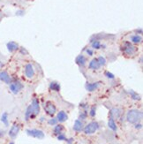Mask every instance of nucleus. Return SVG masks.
Here are the masks:
<instances>
[{"instance_id": "obj_1", "label": "nucleus", "mask_w": 143, "mask_h": 144, "mask_svg": "<svg viewBox=\"0 0 143 144\" xmlns=\"http://www.w3.org/2000/svg\"><path fill=\"white\" fill-rule=\"evenodd\" d=\"M127 121L131 124H136L142 118V112L138 110H130L126 115Z\"/></svg>"}, {"instance_id": "obj_2", "label": "nucleus", "mask_w": 143, "mask_h": 144, "mask_svg": "<svg viewBox=\"0 0 143 144\" xmlns=\"http://www.w3.org/2000/svg\"><path fill=\"white\" fill-rule=\"evenodd\" d=\"M99 128V124L95 121H93V122H90L89 124H88L86 125V127L84 128V132L86 134H93L94 133H95Z\"/></svg>"}, {"instance_id": "obj_3", "label": "nucleus", "mask_w": 143, "mask_h": 144, "mask_svg": "<svg viewBox=\"0 0 143 144\" xmlns=\"http://www.w3.org/2000/svg\"><path fill=\"white\" fill-rule=\"evenodd\" d=\"M27 133L29 136L37 138V139H43L45 136L44 133L41 130H38V129H28L27 130Z\"/></svg>"}, {"instance_id": "obj_4", "label": "nucleus", "mask_w": 143, "mask_h": 144, "mask_svg": "<svg viewBox=\"0 0 143 144\" xmlns=\"http://www.w3.org/2000/svg\"><path fill=\"white\" fill-rule=\"evenodd\" d=\"M44 110H45V112H46L48 115H49V116H53V115L56 113L57 109H56V106L53 103L47 102L46 104H45Z\"/></svg>"}, {"instance_id": "obj_5", "label": "nucleus", "mask_w": 143, "mask_h": 144, "mask_svg": "<svg viewBox=\"0 0 143 144\" xmlns=\"http://www.w3.org/2000/svg\"><path fill=\"white\" fill-rule=\"evenodd\" d=\"M22 88H23L22 84L19 81H15V82H13V83H10V90H11L13 94H18Z\"/></svg>"}, {"instance_id": "obj_6", "label": "nucleus", "mask_w": 143, "mask_h": 144, "mask_svg": "<svg viewBox=\"0 0 143 144\" xmlns=\"http://www.w3.org/2000/svg\"><path fill=\"white\" fill-rule=\"evenodd\" d=\"M25 74H26V76L28 78H29V79H31V78L35 75V70H34L33 65L28 64V65H26V67H25Z\"/></svg>"}, {"instance_id": "obj_7", "label": "nucleus", "mask_w": 143, "mask_h": 144, "mask_svg": "<svg viewBox=\"0 0 143 144\" xmlns=\"http://www.w3.org/2000/svg\"><path fill=\"white\" fill-rule=\"evenodd\" d=\"M19 132H20V125L18 124H14L9 131V136L12 138V139H14L18 135Z\"/></svg>"}, {"instance_id": "obj_8", "label": "nucleus", "mask_w": 143, "mask_h": 144, "mask_svg": "<svg viewBox=\"0 0 143 144\" xmlns=\"http://www.w3.org/2000/svg\"><path fill=\"white\" fill-rule=\"evenodd\" d=\"M136 52V48L132 45L129 43H125V53L127 55H133L134 53Z\"/></svg>"}, {"instance_id": "obj_9", "label": "nucleus", "mask_w": 143, "mask_h": 144, "mask_svg": "<svg viewBox=\"0 0 143 144\" xmlns=\"http://www.w3.org/2000/svg\"><path fill=\"white\" fill-rule=\"evenodd\" d=\"M0 81L5 82L6 84H10L11 83V77L8 74L7 72H0Z\"/></svg>"}, {"instance_id": "obj_10", "label": "nucleus", "mask_w": 143, "mask_h": 144, "mask_svg": "<svg viewBox=\"0 0 143 144\" xmlns=\"http://www.w3.org/2000/svg\"><path fill=\"white\" fill-rule=\"evenodd\" d=\"M31 106L33 108V111H34V115L35 117L40 112V106H39V103L37 99H34L32 101V104H31Z\"/></svg>"}, {"instance_id": "obj_11", "label": "nucleus", "mask_w": 143, "mask_h": 144, "mask_svg": "<svg viewBox=\"0 0 143 144\" xmlns=\"http://www.w3.org/2000/svg\"><path fill=\"white\" fill-rule=\"evenodd\" d=\"M67 119H68V116L65 112L61 111V112H59L58 113H57V121L63 123L67 120Z\"/></svg>"}, {"instance_id": "obj_12", "label": "nucleus", "mask_w": 143, "mask_h": 144, "mask_svg": "<svg viewBox=\"0 0 143 144\" xmlns=\"http://www.w3.org/2000/svg\"><path fill=\"white\" fill-rule=\"evenodd\" d=\"M6 47H7V50L10 52H14V51H16L19 49V45L15 42H9L6 44Z\"/></svg>"}, {"instance_id": "obj_13", "label": "nucleus", "mask_w": 143, "mask_h": 144, "mask_svg": "<svg viewBox=\"0 0 143 144\" xmlns=\"http://www.w3.org/2000/svg\"><path fill=\"white\" fill-rule=\"evenodd\" d=\"M99 87V82H95V83H87L86 84V89L88 91H94Z\"/></svg>"}, {"instance_id": "obj_14", "label": "nucleus", "mask_w": 143, "mask_h": 144, "mask_svg": "<svg viewBox=\"0 0 143 144\" xmlns=\"http://www.w3.org/2000/svg\"><path fill=\"white\" fill-rule=\"evenodd\" d=\"M82 128H83V124H82L81 121H80V119L75 120V122H74V125H73V130L76 131V132H80L82 130Z\"/></svg>"}, {"instance_id": "obj_15", "label": "nucleus", "mask_w": 143, "mask_h": 144, "mask_svg": "<svg viewBox=\"0 0 143 144\" xmlns=\"http://www.w3.org/2000/svg\"><path fill=\"white\" fill-rule=\"evenodd\" d=\"M86 58H85V57L83 55H80V56L77 57V58H76L75 62L77 65H79L80 66H84L85 64H86Z\"/></svg>"}, {"instance_id": "obj_16", "label": "nucleus", "mask_w": 143, "mask_h": 144, "mask_svg": "<svg viewBox=\"0 0 143 144\" xmlns=\"http://www.w3.org/2000/svg\"><path fill=\"white\" fill-rule=\"evenodd\" d=\"M101 65H99L98 60H97L96 58H95V59H93V60L90 61V63H89V68L90 69L96 70V69H99V67Z\"/></svg>"}, {"instance_id": "obj_17", "label": "nucleus", "mask_w": 143, "mask_h": 144, "mask_svg": "<svg viewBox=\"0 0 143 144\" xmlns=\"http://www.w3.org/2000/svg\"><path fill=\"white\" fill-rule=\"evenodd\" d=\"M108 125H109V127L113 131H117V125H116L115 121H114L113 118H111L109 119V122H108Z\"/></svg>"}, {"instance_id": "obj_18", "label": "nucleus", "mask_w": 143, "mask_h": 144, "mask_svg": "<svg viewBox=\"0 0 143 144\" xmlns=\"http://www.w3.org/2000/svg\"><path fill=\"white\" fill-rule=\"evenodd\" d=\"M49 88H51V90H55V91H59L60 90V85L57 82H51V85H49Z\"/></svg>"}, {"instance_id": "obj_19", "label": "nucleus", "mask_w": 143, "mask_h": 144, "mask_svg": "<svg viewBox=\"0 0 143 144\" xmlns=\"http://www.w3.org/2000/svg\"><path fill=\"white\" fill-rule=\"evenodd\" d=\"M120 116V111L117 108H114L111 111V117L112 118H119Z\"/></svg>"}, {"instance_id": "obj_20", "label": "nucleus", "mask_w": 143, "mask_h": 144, "mask_svg": "<svg viewBox=\"0 0 143 144\" xmlns=\"http://www.w3.org/2000/svg\"><path fill=\"white\" fill-rule=\"evenodd\" d=\"M63 130V126L61 125H56L55 128H54V133L56 135H58L61 133V131Z\"/></svg>"}, {"instance_id": "obj_21", "label": "nucleus", "mask_w": 143, "mask_h": 144, "mask_svg": "<svg viewBox=\"0 0 143 144\" xmlns=\"http://www.w3.org/2000/svg\"><path fill=\"white\" fill-rule=\"evenodd\" d=\"M131 40L134 44H139V43L141 42L142 38H141V36H132L131 37Z\"/></svg>"}, {"instance_id": "obj_22", "label": "nucleus", "mask_w": 143, "mask_h": 144, "mask_svg": "<svg viewBox=\"0 0 143 144\" xmlns=\"http://www.w3.org/2000/svg\"><path fill=\"white\" fill-rule=\"evenodd\" d=\"M1 121L5 125H8V124H9V123H8V114L6 112L3 113V115H2V117H1Z\"/></svg>"}, {"instance_id": "obj_23", "label": "nucleus", "mask_w": 143, "mask_h": 144, "mask_svg": "<svg viewBox=\"0 0 143 144\" xmlns=\"http://www.w3.org/2000/svg\"><path fill=\"white\" fill-rule=\"evenodd\" d=\"M97 60H98V63L100 65H104L105 64H106V59L103 57H99L98 58H97Z\"/></svg>"}, {"instance_id": "obj_24", "label": "nucleus", "mask_w": 143, "mask_h": 144, "mask_svg": "<svg viewBox=\"0 0 143 144\" xmlns=\"http://www.w3.org/2000/svg\"><path fill=\"white\" fill-rule=\"evenodd\" d=\"M131 95H132V99H134V100H140V96H139L137 93H135V92L131 91Z\"/></svg>"}, {"instance_id": "obj_25", "label": "nucleus", "mask_w": 143, "mask_h": 144, "mask_svg": "<svg viewBox=\"0 0 143 144\" xmlns=\"http://www.w3.org/2000/svg\"><path fill=\"white\" fill-rule=\"evenodd\" d=\"M92 46H93V48H95V49H100L101 44L99 41H95V42L92 44Z\"/></svg>"}, {"instance_id": "obj_26", "label": "nucleus", "mask_w": 143, "mask_h": 144, "mask_svg": "<svg viewBox=\"0 0 143 144\" xmlns=\"http://www.w3.org/2000/svg\"><path fill=\"white\" fill-rule=\"evenodd\" d=\"M57 118H51V119H49V124L51 125H57Z\"/></svg>"}, {"instance_id": "obj_27", "label": "nucleus", "mask_w": 143, "mask_h": 144, "mask_svg": "<svg viewBox=\"0 0 143 144\" xmlns=\"http://www.w3.org/2000/svg\"><path fill=\"white\" fill-rule=\"evenodd\" d=\"M89 114H90L91 117H95V106H93L92 108H91Z\"/></svg>"}, {"instance_id": "obj_28", "label": "nucleus", "mask_w": 143, "mask_h": 144, "mask_svg": "<svg viewBox=\"0 0 143 144\" xmlns=\"http://www.w3.org/2000/svg\"><path fill=\"white\" fill-rule=\"evenodd\" d=\"M57 139H58L59 141H65V140H66V138H65V136L64 134L60 133V134L57 135Z\"/></svg>"}, {"instance_id": "obj_29", "label": "nucleus", "mask_w": 143, "mask_h": 144, "mask_svg": "<svg viewBox=\"0 0 143 144\" xmlns=\"http://www.w3.org/2000/svg\"><path fill=\"white\" fill-rule=\"evenodd\" d=\"M105 74H106L107 77L110 78V79H113V78H114V75L112 74V73H110V72H106V73H105Z\"/></svg>"}, {"instance_id": "obj_30", "label": "nucleus", "mask_w": 143, "mask_h": 144, "mask_svg": "<svg viewBox=\"0 0 143 144\" xmlns=\"http://www.w3.org/2000/svg\"><path fill=\"white\" fill-rule=\"evenodd\" d=\"M87 53H88L89 56H92V55H93V51L91 50H87Z\"/></svg>"}, {"instance_id": "obj_31", "label": "nucleus", "mask_w": 143, "mask_h": 144, "mask_svg": "<svg viewBox=\"0 0 143 144\" xmlns=\"http://www.w3.org/2000/svg\"><path fill=\"white\" fill-rule=\"evenodd\" d=\"M141 126H142L141 124H137V125H136V128H137V129H140V128H141Z\"/></svg>"}, {"instance_id": "obj_32", "label": "nucleus", "mask_w": 143, "mask_h": 144, "mask_svg": "<svg viewBox=\"0 0 143 144\" xmlns=\"http://www.w3.org/2000/svg\"><path fill=\"white\" fill-rule=\"evenodd\" d=\"M9 144H14V143H13V142H10Z\"/></svg>"}]
</instances>
